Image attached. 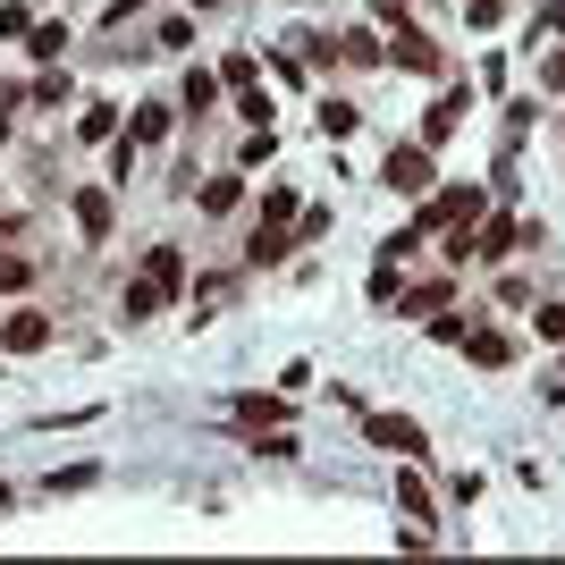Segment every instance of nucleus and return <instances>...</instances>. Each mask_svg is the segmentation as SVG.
I'll list each match as a JSON object with an SVG mask.
<instances>
[{"mask_svg":"<svg viewBox=\"0 0 565 565\" xmlns=\"http://www.w3.org/2000/svg\"><path fill=\"white\" fill-rule=\"evenodd\" d=\"M540 338H557V346H565V304H540Z\"/></svg>","mask_w":565,"mask_h":565,"instance_id":"obj_22","label":"nucleus"},{"mask_svg":"<svg viewBox=\"0 0 565 565\" xmlns=\"http://www.w3.org/2000/svg\"><path fill=\"white\" fill-rule=\"evenodd\" d=\"M0 346H9V354H43V346H51V321L43 313H9L0 321Z\"/></svg>","mask_w":565,"mask_h":565,"instance_id":"obj_3","label":"nucleus"},{"mask_svg":"<svg viewBox=\"0 0 565 565\" xmlns=\"http://www.w3.org/2000/svg\"><path fill=\"white\" fill-rule=\"evenodd\" d=\"M540 85H557V94H565V51H549V60H540Z\"/></svg>","mask_w":565,"mask_h":565,"instance_id":"obj_23","label":"nucleus"},{"mask_svg":"<svg viewBox=\"0 0 565 565\" xmlns=\"http://www.w3.org/2000/svg\"><path fill=\"white\" fill-rule=\"evenodd\" d=\"M372 440H380V447H406V456H422V431H413L406 413H372Z\"/></svg>","mask_w":565,"mask_h":565,"instance_id":"obj_8","label":"nucleus"},{"mask_svg":"<svg viewBox=\"0 0 565 565\" xmlns=\"http://www.w3.org/2000/svg\"><path fill=\"white\" fill-rule=\"evenodd\" d=\"M465 354L481 372H498V363H515V338H506V329H465Z\"/></svg>","mask_w":565,"mask_h":565,"instance_id":"obj_6","label":"nucleus"},{"mask_svg":"<svg viewBox=\"0 0 565 565\" xmlns=\"http://www.w3.org/2000/svg\"><path fill=\"white\" fill-rule=\"evenodd\" d=\"M388 187L397 194H431V153H422V144H397V153H388Z\"/></svg>","mask_w":565,"mask_h":565,"instance_id":"obj_1","label":"nucleus"},{"mask_svg":"<svg viewBox=\"0 0 565 565\" xmlns=\"http://www.w3.org/2000/svg\"><path fill=\"white\" fill-rule=\"evenodd\" d=\"M279 413H287L279 397H245V406H237V422H279Z\"/></svg>","mask_w":565,"mask_h":565,"instance_id":"obj_19","label":"nucleus"},{"mask_svg":"<svg viewBox=\"0 0 565 565\" xmlns=\"http://www.w3.org/2000/svg\"><path fill=\"white\" fill-rule=\"evenodd\" d=\"M76 135H85V144H110V135H119V110H110V101H94V110L76 119Z\"/></svg>","mask_w":565,"mask_h":565,"instance_id":"obj_10","label":"nucleus"},{"mask_svg":"<svg viewBox=\"0 0 565 565\" xmlns=\"http://www.w3.org/2000/svg\"><path fill=\"white\" fill-rule=\"evenodd\" d=\"M0 506H9V490H0Z\"/></svg>","mask_w":565,"mask_h":565,"instance_id":"obj_24","label":"nucleus"},{"mask_svg":"<svg viewBox=\"0 0 565 565\" xmlns=\"http://www.w3.org/2000/svg\"><path fill=\"white\" fill-rule=\"evenodd\" d=\"M354 127H363V119H354L346 101H321V135H354Z\"/></svg>","mask_w":565,"mask_h":565,"instance_id":"obj_16","label":"nucleus"},{"mask_svg":"<svg viewBox=\"0 0 565 565\" xmlns=\"http://www.w3.org/2000/svg\"><path fill=\"white\" fill-rule=\"evenodd\" d=\"M465 127V94H447V101H431V119H422V153H440L447 135Z\"/></svg>","mask_w":565,"mask_h":565,"instance_id":"obj_5","label":"nucleus"},{"mask_svg":"<svg viewBox=\"0 0 565 565\" xmlns=\"http://www.w3.org/2000/svg\"><path fill=\"white\" fill-rule=\"evenodd\" d=\"M212 101H220V76H212V68H194V76H187V110H212Z\"/></svg>","mask_w":565,"mask_h":565,"instance_id":"obj_12","label":"nucleus"},{"mask_svg":"<svg viewBox=\"0 0 565 565\" xmlns=\"http://www.w3.org/2000/svg\"><path fill=\"white\" fill-rule=\"evenodd\" d=\"M465 17H472V26H481V34H490V26H498V17H506V0H465Z\"/></svg>","mask_w":565,"mask_h":565,"instance_id":"obj_20","label":"nucleus"},{"mask_svg":"<svg viewBox=\"0 0 565 565\" xmlns=\"http://www.w3.org/2000/svg\"><path fill=\"white\" fill-rule=\"evenodd\" d=\"M287 220H296V194L271 187V203H262V228H287Z\"/></svg>","mask_w":565,"mask_h":565,"instance_id":"obj_18","label":"nucleus"},{"mask_svg":"<svg viewBox=\"0 0 565 565\" xmlns=\"http://www.w3.org/2000/svg\"><path fill=\"white\" fill-rule=\"evenodd\" d=\"M76 228H85V237H110V194H101V187L76 194Z\"/></svg>","mask_w":565,"mask_h":565,"instance_id":"obj_9","label":"nucleus"},{"mask_svg":"<svg viewBox=\"0 0 565 565\" xmlns=\"http://www.w3.org/2000/svg\"><path fill=\"white\" fill-rule=\"evenodd\" d=\"M160 135H169V101H144L135 110V144H160Z\"/></svg>","mask_w":565,"mask_h":565,"instance_id":"obj_11","label":"nucleus"},{"mask_svg":"<svg viewBox=\"0 0 565 565\" xmlns=\"http://www.w3.org/2000/svg\"><path fill=\"white\" fill-rule=\"evenodd\" d=\"M26 43H34V60H60V51H68V26H34Z\"/></svg>","mask_w":565,"mask_h":565,"instance_id":"obj_15","label":"nucleus"},{"mask_svg":"<svg viewBox=\"0 0 565 565\" xmlns=\"http://www.w3.org/2000/svg\"><path fill=\"white\" fill-rule=\"evenodd\" d=\"M144 287H153V296H178V287H187V253H178V245H153V262H144Z\"/></svg>","mask_w":565,"mask_h":565,"instance_id":"obj_4","label":"nucleus"},{"mask_svg":"<svg viewBox=\"0 0 565 565\" xmlns=\"http://www.w3.org/2000/svg\"><path fill=\"white\" fill-rule=\"evenodd\" d=\"M338 60H380V43H372V26H346V34H338Z\"/></svg>","mask_w":565,"mask_h":565,"instance_id":"obj_13","label":"nucleus"},{"mask_svg":"<svg viewBox=\"0 0 565 565\" xmlns=\"http://www.w3.org/2000/svg\"><path fill=\"white\" fill-rule=\"evenodd\" d=\"M26 279H34V262H0V296H17Z\"/></svg>","mask_w":565,"mask_h":565,"instance_id":"obj_21","label":"nucleus"},{"mask_svg":"<svg viewBox=\"0 0 565 565\" xmlns=\"http://www.w3.org/2000/svg\"><path fill=\"white\" fill-rule=\"evenodd\" d=\"M380 60H397V68H413V76H440V43H431V34H397V43H388V51H380Z\"/></svg>","mask_w":565,"mask_h":565,"instance_id":"obj_2","label":"nucleus"},{"mask_svg":"<svg viewBox=\"0 0 565 565\" xmlns=\"http://www.w3.org/2000/svg\"><path fill=\"white\" fill-rule=\"evenodd\" d=\"M253 76H262V60H253V51H228V68H220V85H237V94H245Z\"/></svg>","mask_w":565,"mask_h":565,"instance_id":"obj_14","label":"nucleus"},{"mask_svg":"<svg viewBox=\"0 0 565 565\" xmlns=\"http://www.w3.org/2000/svg\"><path fill=\"white\" fill-rule=\"evenodd\" d=\"M203 194V212H237V178H212V187H194Z\"/></svg>","mask_w":565,"mask_h":565,"instance_id":"obj_17","label":"nucleus"},{"mask_svg":"<svg viewBox=\"0 0 565 565\" xmlns=\"http://www.w3.org/2000/svg\"><path fill=\"white\" fill-rule=\"evenodd\" d=\"M472 212H481V194H472V187H447L440 203L422 212V228H456V220H472Z\"/></svg>","mask_w":565,"mask_h":565,"instance_id":"obj_7","label":"nucleus"}]
</instances>
